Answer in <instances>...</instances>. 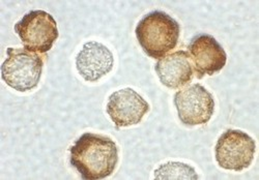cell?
<instances>
[{
	"mask_svg": "<svg viewBox=\"0 0 259 180\" xmlns=\"http://www.w3.org/2000/svg\"><path fill=\"white\" fill-rule=\"evenodd\" d=\"M15 31L26 50L47 53L58 38L55 19L45 11H31L15 24Z\"/></svg>",
	"mask_w": 259,
	"mask_h": 180,
	"instance_id": "cell-4",
	"label": "cell"
},
{
	"mask_svg": "<svg viewBox=\"0 0 259 180\" xmlns=\"http://www.w3.org/2000/svg\"><path fill=\"white\" fill-rule=\"evenodd\" d=\"M135 32L146 55L161 59L178 46L181 26L179 22L168 14L155 11L145 15L139 21Z\"/></svg>",
	"mask_w": 259,
	"mask_h": 180,
	"instance_id": "cell-2",
	"label": "cell"
},
{
	"mask_svg": "<svg viewBox=\"0 0 259 180\" xmlns=\"http://www.w3.org/2000/svg\"><path fill=\"white\" fill-rule=\"evenodd\" d=\"M7 59L2 65V78L19 93L34 89L40 80L44 61L35 52L26 49H7Z\"/></svg>",
	"mask_w": 259,
	"mask_h": 180,
	"instance_id": "cell-3",
	"label": "cell"
},
{
	"mask_svg": "<svg viewBox=\"0 0 259 180\" xmlns=\"http://www.w3.org/2000/svg\"><path fill=\"white\" fill-rule=\"evenodd\" d=\"M188 55L198 79L219 73L227 61V54L218 40L205 33L198 34L191 40Z\"/></svg>",
	"mask_w": 259,
	"mask_h": 180,
	"instance_id": "cell-7",
	"label": "cell"
},
{
	"mask_svg": "<svg viewBox=\"0 0 259 180\" xmlns=\"http://www.w3.org/2000/svg\"><path fill=\"white\" fill-rule=\"evenodd\" d=\"M175 105L180 120L187 126L207 123L214 111L211 94L200 84L190 85L176 94Z\"/></svg>",
	"mask_w": 259,
	"mask_h": 180,
	"instance_id": "cell-6",
	"label": "cell"
},
{
	"mask_svg": "<svg viewBox=\"0 0 259 180\" xmlns=\"http://www.w3.org/2000/svg\"><path fill=\"white\" fill-rule=\"evenodd\" d=\"M70 163L82 179L99 180L110 176L118 163V147L109 137L85 132L70 148Z\"/></svg>",
	"mask_w": 259,
	"mask_h": 180,
	"instance_id": "cell-1",
	"label": "cell"
},
{
	"mask_svg": "<svg viewBox=\"0 0 259 180\" xmlns=\"http://www.w3.org/2000/svg\"><path fill=\"white\" fill-rule=\"evenodd\" d=\"M161 83L171 89H178L193 78V67L188 52L178 51L161 58L155 66Z\"/></svg>",
	"mask_w": 259,
	"mask_h": 180,
	"instance_id": "cell-10",
	"label": "cell"
},
{
	"mask_svg": "<svg viewBox=\"0 0 259 180\" xmlns=\"http://www.w3.org/2000/svg\"><path fill=\"white\" fill-rule=\"evenodd\" d=\"M156 179H198L196 174L191 166L178 163V162H169L167 164L161 165L155 171Z\"/></svg>",
	"mask_w": 259,
	"mask_h": 180,
	"instance_id": "cell-11",
	"label": "cell"
},
{
	"mask_svg": "<svg viewBox=\"0 0 259 180\" xmlns=\"http://www.w3.org/2000/svg\"><path fill=\"white\" fill-rule=\"evenodd\" d=\"M255 151V141L248 133L227 129L215 144V161L222 169L241 172L251 166Z\"/></svg>",
	"mask_w": 259,
	"mask_h": 180,
	"instance_id": "cell-5",
	"label": "cell"
},
{
	"mask_svg": "<svg viewBox=\"0 0 259 180\" xmlns=\"http://www.w3.org/2000/svg\"><path fill=\"white\" fill-rule=\"evenodd\" d=\"M148 111V103L132 88L117 90L109 97L107 103V113L116 127L140 123Z\"/></svg>",
	"mask_w": 259,
	"mask_h": 180,
	"instance_id": "cell-8",
	"label": "cell"
},
{
	"mask_svg": "<svg viewBox=\"0 0 259 180\" xmlns=\"http://www.w3.org/2000/svg\"><path fill=\"white\" fill-rule=\"evenodd\" d=\"M114 64L112 52L103 43L89 41L76 57V67L80 76L89 82H97L109 74Z\"/></svg>",
	"mask_w": 259,
	"mask_h": 180,
	"instance_id": "cell-9",
	"label": "cell"
}]
</instances>
